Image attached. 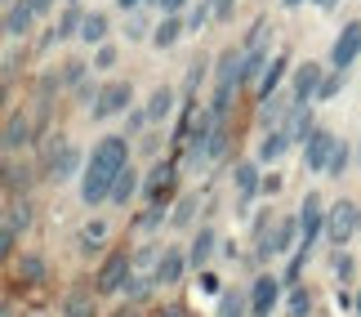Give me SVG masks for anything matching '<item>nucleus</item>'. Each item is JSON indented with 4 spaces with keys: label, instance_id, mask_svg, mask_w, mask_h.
Masks as SVG:
<instances>
[{
    "label": "nucleus",
    "instance_id": "obj_7",
    "mask_svg": "<svg viewBox=\"0 0 361 317\" xmlns=\"http://www.w3.org/2000/svg\"><path fill=\"white\" fill-rule=\"evenodd\" d=\"M130 264H134L130 255H112V259H107V264L99 268V291H103V295L121 291V286L130 282Z\"/></svg>",
    "mask_w": 361,
    "mask_h": 317
},
{
    "label": "nucleus",
    "instance_id": "obj_12",
    "mask_svg": "<svg viewBox=\"0 0 361 317\" xmlns=\"http://www.w3.org/2000/svg\"><path fill=\"white\" fill-rule=\"evenodd\" d=\"M170 188H174V170H170V165H157V170L147 174V184H143V197L152 205H161L165 197H170Z\"/></svg>",
    "mask_w": 361,
    "mask_h": 317
},
{
    "label": "nucleus",
    "instance_id": "obj_27",
    "mask_svg": "<svg viewBox=\"0 0 361 317\" xmlns=\"http://www.w3.org/2000/svg\"><path fill=\"white\" fill-rule=\"evenodd\" d=\"M343 170H348V148H335V157H330L326 174H343Z\"/></svg>",
    "mask_w": 361,
    "mask_h": 317
},
{
    "label": "nucleus",
    "instance_id": "obj_38",
    "mask_svg": "<svg viewBox=\"0 0 361 317\" xmlns=\"http://www.w3.org/2000/svg\"><path fill=\"white\" fill-rule=\"evenodd\" d=\"M94 63H99V67H112V63H116V49H112V45H103V49H99V59H94Z\"/></svg>",
    "mask_w": 361,
    "mask_h": 317
},
{
    "label": "nucleus",
    "instance_id": "obj_37",
    "mask_svg": "<svg viewBox=\"0 0 361 317\" xmlns=\"http://www.w3.org/2000/svg\"><path fill=\"white\" fill-rule=\"evenodd\" d=\"M143 126H147V112H143V107H138V112H130V134H138Z\"/></svg>",
    "mask_w": 361,
    "mask_h": 317
},
{
    "label": "nucleus",
    "instance_id": "obj_28",
    "mask_svg": "<svg viewBox=\"0 0 361 317\" xmlns=\"http://www.w3.org/2000/svg\"><path fill=\"white\" fill-rule=\"evenodd\" d=\"M339 85H343V72L326 76V80H322V94H317V99H335V94H339Z\"/></svg>",
    "mask_w": 361,
    "mask_h": 317
},
{
    "label": "nucleus",
    "instance_id": "obj_19",
    "mask_svg": "<svg viewBox=\"0 0 361 317\" xmlns=\"http://www.w3.org/2000/svg\"><path fill=\"white\" fill-rule=\"evenodd\" d=\"M27 134H32V130H27V116L13 112V116L5 121V148H9V152H18V148L27 143Z\"/></svg>",
    "mask_w": 361,
    "mask_h": 317
},
{
    "label": "nucleus",
    "instance_id": "obj_14",
    "mask_svg": "<svg viewBox=\"0 0 361 317\" xmlns=\"http://www.w3.org/2000/svg\"><path fill=\"white\" fill-rule=\"evenodd\" d=\"M286 67H290V59L281 54V59H272L268 67H263V76H259V99L263 103H272V94L281 90V76H286Z\"/></svg>",
    "mask_w": 361,
    "mask_h": 317
},
{
    "label": "nucleus",
    "instance_id": "obj_33",
    "mask_svg": "<svg viewBox=\"0 0 361 317\" xmlns=\"http://www.w3.org/2000/svg\"><path fill=\"white\" fill-rule=\"evenodd\" d=\"M224 317H241V295H224Z\"/></svg>",
    "mask_w": 361,
    "mask_h": 317
},
{
    "label": "nucleus",
    "instance_id": "obj_45",
    "mask_svg": "<svg viewBox=\"0 0 361 317\" xmlns=\"http://www.w3.org/2000/svg\"><path fill=\"white\" fill-rule=\"evenodd\" d=\"M357 161H361V157H357Z\"/></svg>",
    "mask_w": 361,
    "mask_h": 317
},
{
    "label": "nucleus",
    "instance_id": "obj_43",
    "mask_svg": "<svg viewBox=\"0 0 361 317\" xmlns=\"http://www.w3.org/2000/svg\"><path fill=\"white\" fill-rule=\"evenodd\" d=\"M357 313H361V295H357Z\"/></svg>",
    "mask_w": 361,
    "mask_h": 317
},
{
    "label": "nucleus",
    "instance_id": "obj_6",
    "mask_svg": "<svg viewBox=\"0 0 361 317\" xmlns=\"http://www.w3.org/2000/svg\"><path fill=\"white\" fill-rule=\"evenodd\" d=\"M361 54V23H348L339 32V40H335V49H330V63L339 67V72H348V63Z\"/></svg>",
    "mask_w": 361,
    "mask_h": 317
},
{
    "label": "nucleus",
    "instance_id": "obj_32",
    "mask_svg": "<svg viewBox=\"0 0 361 317\" xmlns=\"http://www.w3.org/2000/svg\"><path fill=\"white\" fill-rule=\"evenodd\" d=\"M205 13H214V5H205V0H201V5L192 9V18H188V27H201V23H205Z\"/></svg>",
    "mask_w": 361,
    "mask_h": 317
},
{
    "label": "nucleus",
    "instance_id": "obj_3",
    "mask_svg": "<svg viewBox=\"0 0 361 317\" xmlns=\"http://www.w3.org/2000/svg\"><path fill=\"white\" fill-rule=\"evenodd\" d=\"M357 228H361V215H357V205H353V201H339L335 210H330V219H326V237L335 241V246H343Z\"/></svg>",
    "mask_w": 361,
    "mask_h": 317
},
{
    "label": "nucleus",
    "instance_id": "obj_25",
    "mask_svg": "<svg viewBox=\"0 0 361 317\" xmlns=\"http://www.w3.org/2000/svg\"><path fill=\"white\" fill-rule=\"evenodd\" d=\"M80 36H85L90 45H94V40H103V36H107V18H103V13H90V18H85V32H80Z\"/></svg>",
    "mask_w": 361,
    "mask_h": 317
},
{
    "label": "nucleus",
    "instance_id": "obj_23",
    "mask_svg": "<svg viewBox=\"0 0 361 317\" xmlns=\"http://www.w3.org/2000/svg\"><path fill=\"white\" fill-rule=\"evenodd\" d=\"M134 188H138V174H134V170H125V174L116 179V188H112V201H116V205H130Z\"/></svg>",
    "mask_w": 361,
    "mask_h": 317
},
{
    "label": "nucleus",
    "instance_id": "obj_42",
    "mask_svg": "<svg viewBox=\"0 0 361 317\" xmlns=\"http://www.w3.org/2000/svg\"><path fill=\"white\" fill-rule=\"evenodd\" d=\"M317 5H335V0H317Z\"/></svg>",
    "mask_w": 361,
    "mask_h": 317
},
{
    "label": "nucleus",
    "instance_id": "obj_4",
    "mask_svg": "<svg viewBox=\"0 0 361 317\" xmlns=\"http://www.w3.org/2000/svg\"><path fill=\"white\" fill-rule=\"evenodd\" d=\"M335 148H339V139H335L330 130L317 126V130L308 134V143H303V161H308V170H326L330 157H335Z\"/></svg>",
    "mask_w": 361,
    "mask_h": 317
},
{
    "label": "nucleus",
    "instance_id": "obj_21",
    "mask_svg": "<svg viewBox=\"0 0 361 317\" xmlns=\"http://www.w3.org/2000/svg\"><path fill=\"white\" fill-rule=\"evenodd\" d=\"M85 18H90V13L85 9H67L63 13V23H59V32H54V40H67V36H76V32H85Z\"/></svg>",
    "mask_w": 361,
    "mask_h": 317
},
{
    "label": "nucleus",
    "instance_id": "obj_30",
    "mask_svg": "<svg viewBox=\"0 0 361 317\" xmlns=\"http://www.w3.org/2000/svg\"><path fill=\"white\" fill-rule=\"evenodd\" d=\"M76 161H80L76 152H63L59 161H54V174H59V179H63V174H72V170H76Z\"/></svg>",
    "mask_w": 361,
    "mask_h": 317
},
{
    "label": "nucleus",
    "instance_id": "obj_24",
    "mask_svg": "<svg viewBox=\"0 0 361 317\" xmlns=\"http://www.w3.org/2000/svg\"><path fill=\"white\" fill-rule=\"evenodd\" d=\"M192 215H197V197H183V201L174 205L170 224H174V228H188V224H192Z\"/></svg>",
    "mask_w": 361,
    "mask_h": 317
},
{
    "label": "nucleus",
    "instance_id": "obj_17",
    "mask_svg": "<svg viewBox=\"0 0 361 317\" xmlns=\"http://www.w3.org/2000/svg\"><path fill=\"white\" fill-rule=\"evenodd\" d=\"M143 112H147V126H161V121L174 112V94H170V90H157V94L147 99Z\"/></svg>",
    "mask_w": 361,
    "mask_h": 317
},
{
    "label": "nucleus",
    "instance_id": "obj_22",
    "mask_svg": "<svg viewBox=\"0 0 361 317\" xmlns=\"http://www.w3.org/2000/svg\"><path fill=\"white\" fill-rule=\"evenodd\" d=\"M178 32H183V18H178V13H165V23L157 27V45H161V49H165V45H174Z\"/></svg>",
    "mask_w": 361,
    "mask_h": 317
},
{
    "label": "nucleus",
    "instance_id": "obj_1",
    "mask_svg": "<svg viewBox=\"0 0 361 317\" xmlns=\"http://www.w3.org/2000/svg\"><path fill=\"white\" fill-rule=\"evenodd\" d=\"M130 170V143L121 139V134H107V139L94 148V157L85 165V197L90 205L94 201H112V188H116V179Z\"/></svg>",
    "mask_w": 361,
    "mask_h": 317
},
{
    "label": "nucleus",
    "instance_id": "obj_34",
    "mask_svg": "<svg viewBox=\"0 0 361 317\" xmlns=\"http://www.w3.org/2000/svg\"><path fill=\"white\" fill-rule=\"evenodd\" d=\"M80 76H85V63H67V72H63V80H67V85H76Z\"/></svg>",
    "mask_w": 361,
    "mask_h": 317
},
{
    "label": "nucleus",
    "instance_id": "obj_8",
    "mask_svg": "<svg viewBox=\"0 0 361 317\" xmlns=\"http://www.w3.org/2000/svg\"><path fill=\"white\" fill-rule=\"evenodd\" d=\"M299 232H303V246H312L317 237L326 232V215H322V201L308 192V201H303V210H299Z\"/></svg>",
    "mask_w": 361,
    "mask_h": 317
},
{
    "label": "nucleus",
    "instance_id": "obj_40",
    "mask_svg": "<svg viewBox=\"0 0 361 317\" xmlns=\"http://www.w3.org/2000/svg\"><path fill=\"white\" fill-rule=\"evenodd\" d=\"M32 5H36V13H49V9H54V0H32Z\"/></svg>",
    "mask_w": 361,
    "mask_h": 317
},
{
    "label": "nucleus",
    "instance_id": "obj_26",
    "mask_svg": "<svg viewBox=\"0 0 361 317\" xmlns=\"http://www.w3.org/2000/svg\"><path fill=\"white\" fill-rule=\"evenodd\" d=\"M103 237H107V224L94 219V224H85V237H80V241H85V251H94V246H103Z\"/></svg>",
    "mask_w": 361,
    "mask_h": 317
},
{
    "label": "nucleus",
    "instance_id": "obj_31",
    "mask_svg": "<svg viewBox=\"0 0 361 317\" xmlns=\"http://www.w3.org/2000/svg\"><path fill=\"white\" fill-rule=\"evenodd\" d=\"M308 304H312V299H308V291H295V295H290V313H295V317H303V313H308Z\"/></svg>",
    "mask_w": 361,
    "mask_h": 317
},
{
    "label": "nucleus",
    "instance_id": "obj_2",
    "mask_svg": "<svg viewBox=\"0 0 361 317\" xmlns=\"http://www.w3.org/2000/svg\"><path fill=\"white\" fill-rule=\"evenodd\" d=\"M157 282H161V251H157V246H143V251L134 255V264H130V282H125V291H130V299H143Z\"/></svg>",
    "mask_w": 361,
    "mask_h": 317
},
{
    "label": "nucleus",
    "instance_id": "obj_41",
    "mask_svg": "<svg viewBox=\"0 0 361 317\" xmlns=\"http://www.w3.org/2000/svg\"><path fill=\"white\" fill-rule=\"evenodd\" d=\"M138 5V0H121V9H134Z\"/></svg>",
    "mask_w": 361,
    "mask_h": 317
},
{
    "label": "nucleus",
    "instance_id": "obj_39",
    "mask_svg": "<svg viewBox=\"0 0 361 317\" xmlns=\"http://www.w3.org/2000/svg\"><path fill=\"white\" fill-rule=\"evenodd\" d=\"M157 5H161L165 13H178V9H183V0H157Z\"/></svg>",
    "mask_w": 361,
    "mask_h": 317
},
{
    "label": "nucleus",
    "instance_id": "obj_15",
    "mask_svg": "<svg viewBox=\"0 0 361 317\" xmlns=\"http://www.w3.org/2000/svg\"><path fill=\"white\" fill-rule=\"evenodd\" d=\"M232 184H237V197L250 201V197L259 192V165H255V161H241L237 174H232Z\"/></svg>",
    "mask_w": 361,
    "mask_h": 317
},
{
    "label": "nucleus",
    "instance_id": "obj_13",
    "mask_svg": "<svg viewBox=\"0 0 361 317\" xmlns=\"http://www.w3.org/2000/svg\"><path fill=\"white\" fill-rule=\"evenodd\" d=\"M27 228V205L18 201H9V210H5V232H0V251H13V241H18V232Z\"/></svg>",
    "mask_w": 361,
    "mask_h": 317
},
{
    "label": "nucleus",
    "instance_id": "obj_20",
    "mask_svg": "<svg viewBox=\"0 0 361 317\" xmlns=\"http://www.w3.org/2000/svg\"><path fill=\"white\" fill-rule=\"evenodd\" d=\"M290 143H295V139H290V134H286V126H281V130H272L268 139H263V148H259V157H263V161H276V157H281V152H286Z\"/></svg>",
    "mask_w": 361,
    "mask_h": 317
},
{
    "label": "nucleus",
    "instance_id": "obj_35",
    "mask_svg": "<svg viewBox=\"0 0 361 317\" xmlns=\"http://www.w3.org/2000/svg\"><path fill=\"white\" fill-rule=\"evenodd\" d=\"M214 5V18H232V5H237V0H210Z\"/></svg>",
    "mask_w": 361,
    "mask_h": 317
},
{
    "label": "nucleus",
    "instance_id": "obj_9",
    "mask_svg": "<svg viewBox=\"0 0 361 317\" xmlns=\"http://www.w3.org/2000/svg\"><path fill=\"white\" fill-rule=\"evenodd\" d=\"M322 67L317 63H303L299 72H295V107H303L308 99H317V94H322Z\"/></svg>",
    "mask_w": 361,
    "mask_h": 317
},
{
    "label": "nucleus",
    "instance_id": "obj_11",
    "mask_svg": "<svg viewBox=\"0 0 361 317\" xmlns=\"http://www.w3.org/2000/svg\"><path fill=\"white\" fill-rule=\"evenodd\" d=\"M32 18H36L32 0H13V5L5 9V32L9 36H27V32H32Z\"/></svg>",
    "mask_w": 361,
    "mask_h": 317
},
{
    "label": "nucleus",
    "instance_id": "obj_5",
    "mask_svg": "<svg viewBox=\"0 0 361 317\" xmlns=\"http://www.w3.org/2000/svg\"><path fill=\"white\" fill-rule=\"evenodd\" d=\"M130 85H125V80H116V85H107L99 99H94V121H107V116H116V112H125V107H130Z\"/></svg>",
    "mask_w": 361,
    "mask_h": 317
},
{
    "label": "nucleus",
    "instance_id": "obj_44",
    "mask_svg": "<svg viewBox=\"0 0 361 317\" xmlns=\"http://www.w3.org/2000/svg\"><path fill=\"white\" fill-rule=\"evenodd\" d=\"M286 5H299V0H286Z\"/></svg>",
    "mask_w": 361,
    "mask_h": 317
},
{
    "label": "nucleus",
    "instance_id": "obj_16",
    "mask_svg": "<svg viewBox=\"0 0 361 317\" xmlns=\"http://www.w3.org/2000/svg\"><path fill=\"white\" fill-rule=\"evenodd\" d=\"M188 264H192V259L178 251V246H174V251H165V255H161V282H165V286H174L178 277H183V268H188Z\"/></svg>",
    "mask_w": 361,
    "mask_h": 317
},
{
    "label": "nucleus",
    "instance_id": "obj_29",
    "mask_svg": "<svg viewBox=\"0 0 361 317\" xmlns=\"http://www.w3.org/2000/svg\"><path fill=\"white\" fill-rule=\"evenodd\" d=\"M67 317H90V299L85 295H72V299H67Z\"/></svg>",
    "mask_w": 361,
    "mask_h": 317
},
{
    "label": "nucleus",
    "instance_id": "obj_18",
    "mask_svg": "<svg viewBox=\"0 0 361 317\" xmlns=\"http://www.w3.org/2000/svg\"><path fill=\"white\" fill-rule=\"evenodd\" d=\"M214 228H201L197 232V241H192V251H188V259H192V268H201V264H210V255H214Z\"/></svg>",
    "mask_w": 361,
    "mask_h": 317
},
{
    "label": "nucleus",
    "instance_id": "obj_36",
    "mask_svg": "<svg viewBox=\"0 0 361 317\" xmlns=\"http://www.w3.org/2000/svg\"><path fill=\"white\" fill-rule=\"evenodd\" d=\"M335 273H339L343 282H348V277H353V259H348V255H339V259H335Z\"/></svg>",
    "mask_w": 361,
    "mask_h": 317
},
{
    "label": "nucleus",
    "instance_id": "obj_10",
    "mask_svg": "<svg viewBox=\"0 0 361 317\" xmlns=\"http://www.w3.org/2000/svg\"><path fill=\"white\" fill-rule=\"evenodd\" d=\"M276 295H281L276 277H268V273H263V277L255 282V291H250V313H255V317H268L272 304H276Z\"/></svg>",
    "mask_w": 361,
    "mask_h": 317
}]
</instances>
